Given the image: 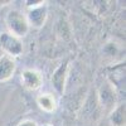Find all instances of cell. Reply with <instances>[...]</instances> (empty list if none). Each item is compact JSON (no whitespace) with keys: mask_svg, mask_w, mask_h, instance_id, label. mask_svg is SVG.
Masks as SVG:
<instances>
[{"mask_svg":"<svg viewBox=\"0 0 126 126\" xmlns=\"http://www.w3.org/2000/svg\"><path fill=\"white\" fill-rule=\"evenodd\" d=\"M0 49L4 52V54L14 58L23 53V42L20 38L5 32L0 34Z\"/></svg>","mask_w":126,"mask_h":126,"instance_id":"7a4b0ae2","label":"cell"},{"mask_svg":"<svg viewBox=\"0 0 126 126\" xmlns=\"http://www.w3.org/2000/svg\"><path fill=\"white\" fill-rule=\"evenodd\" d=\"M18 126H38V125L33 120H23L22 122L18 124Z\"/></svg>","mask_w":126,"mask_h":126,"instance_id":"8fae6325","label":"cell"},{"mask_svg":"<svg viewBox=\"0 0 126 126\" xmlns=\"http://www.w3.org/2000/svg\"><path fill=\"white\" fill-rule=\"evenodd\" d=\"M125 113H126V109H125V105L121 103L119 106H116L110 113V122L112 126H125L126 124V117H125Z\"/></svg>","mask_w":126,"mask_h":126,"instance_id":"9c48e42d","label":"cell"},{"mask_svg":"<svg viewBox=\"0 0 126 126\" xmlns=\"http://www.w3.org/2000/svg\"><path fill=\"white\" fill-rule=\"evenodd\" d=\"M100 100L102 106H105L106 109H111V111L115 109V103H116V97H115V90L111 85L105 86L101 92H100Z\"/></svg>","mask_w":126,"mask_h":126,"instance_id":"52a82bcc","label":"cell"},{"mask_svg":"<svg viewBox=\"0 0 126 126\" xmlns=\"http://www.w3.org/2000/svg\"><path fill=\"white\" fill-rule=\"evenodd\" d=\"M67 71H68V66L67 64H62L52 76V83L56 88V91L58 93H63L64 90V85H66V77H67Z\"/></svg>","mask_w":126,"mask_h":126,"instance_id":"8992f818","label":"cell"},{"mask_svg":"<svg viewBox=\"0 0 126 126\" xmlns=\"http://www.w3.org/2000/svg\"><path fill=\"white\" fill-rule=\"evenodd\" d=\"M46 4L28 10L25 18H27V22H28L29 27L40 28V27L44 25L46 20H47V6H46Z\"/></svg>","mask_w":126,"mask_h":126,"instance_id":"3957f363","label":"cell"},{"mask_svg":"<svg viewBox=\"0 0 126 126\" xmlns=\"http://www.w3.org/2000/svg\"><path fill=\"white\" fill-rule=\"evenodd\" d=\"M37 103H38V106L46 112H53L57 109L56 98L53 97V94H50V93L39 94L37 97Z\"/></svg>","mask_w":126,"mask_h":126,"instance_id":"ba28073f","label":"cell"},{"mask_svg":"<svg viewBox=\"0 0 126 126\" xmlns=\"http://www.w3.org/2000/svg\"><path fill=\"white\" fill-rule=\"evenodd\" d=\"M22 83L25 88L30 91H37L43 85V77L40 72L35 69H25L22 73Z\"/></svg>","mask_w":126,"mask_h":126,"instance_id":"277c9868","label":"cell"},{"mask_svg":"<svg viewBox=\"0 0 126 126\" xmlns=\"http://www.w3.org/2000/svg\"><path fill=\"white\" fill-rule=\"evenodd\" d=\"M5 24L9 29V33L22 39V37L27 35L29 32V24L27 22L25 14H23L20 10H10L6 14Z\"/></svg>","mask_w":126,"mask_h":126,"instance_id":"6da1fadb","label":"cell"},{"mask_svg":"<svg viewBox=\"0 0 126 126\" xmlns=\"http://www.w3.org/2000/svg\"><path fill=\"white\" fill-rule=\"evenodd\" d=\"M25 4H27V6L29 9H33V8H37L39 5L46 4V1H43V0H40V1H25Z\"/></svg>","mask_w":126,"mask_h":126,"instance_id":"30bf717a","label":"cell"},{"mask_svg":"<svg viewBox=\"0 0 126 126\" xmlns=\"http://www.w3.org/2000/svg\"><path fill=\"white\" fill-rule=\"evenodd\" d=\"M43 126H52V125H49V124H47V125H43Z\"/></svg>","mask_w":126,"mask_h":126,"instance_id":"7c38bea8","label":"cell"},{"mask_svg":"<svg viewBox=\"0 0 126 126\" xmlns=\"http://www.w3.org/2000/svg\"><path fill=\"white\" fill-rule=\"evenodd\" d=\"M16 69V62L14 58L6 54L0 56V82L9 81Z\"/></svg>","mask_w":126,"mask_h":126,"instance_id":"5b68a950","label":"cell"}]
</instances>
